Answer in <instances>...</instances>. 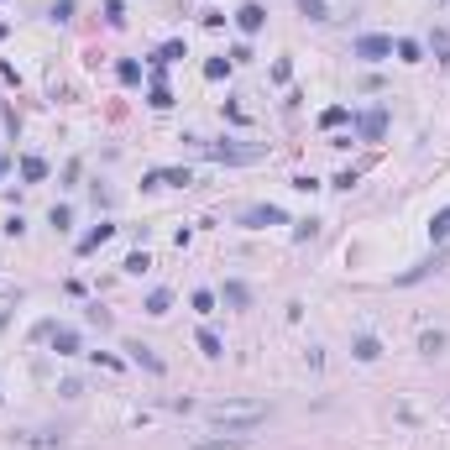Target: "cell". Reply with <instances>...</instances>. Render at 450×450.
<instances>
[{"instance_id": "obj_32", "label": "cell", "mask_w": 450, "mask_h": 450, "mask_svg": "<svg viewBox=\"0 0 450 450\" xmlns=\"http://www.w3.org/2000/svg\"><path fill=\"white\" fill-rule=\"evenodd\" d=\"M314 231H320V225H314V220H304V225H294V241H314Z\"/></svg>"}, {"instance_id": "obj_30", "label": "cell", "mask_w": 450, "mask_h": 450, "mask_svg": "<svg viewBox=\"0 0 450 450\" xmlns=\"http://www.w3.org/2000/svg\"><path fill=\"white\" fill-rule=\"evenodd\" d=\"M11 309H16V294H0V330L11 325Z\"/></svg>"}, {"instance_id": "obj_4", "label": "cell", "mask_w": 450, "mask_h": 450, "mask_svg": "<svg viewBox=\"0 0 450 450\" xmlns=\"http://www.w3.org/2000/svg\"><path fill=\"white\" fill-rule=\"evenodd\" d=\"M445 262H450V251H445V246H434V257L414 262V267H408V272H398V277H393V283H398V288H408V283H425V277H429V272H440Z\"/></svg>"}, {"instance_id": "obj_9", "label": "cell", "mask_w": 450, "mask_h": 450, "mask_svg": "<svg viewBox=\"0 0 450 450\" xmlns=\"http://www.w3.org/2000/svg\"><path fill=\"white\" fill-rule=\"evenodd\" d=\"M126 356L137 367H147V372H163V356H157L152 346H142V340H126Z\"/></svg>"}, {"instance_id": "obj_28", "label": "cell", "mask_w": 450, "mask_h": 450, "mask_svg": "<svg viewBox=\"0 0 450 450\" xmlns=\"http://www.w3.org/2000/svg\"><path fill=\"white\" fill-rule=\"evenodd\" d=\"M147 267H152V257H147V251H131V257H126V272H137V277H142Z\"/></svg>"}, {"instance_id": "obj_11", "label": "cell", "mask_w": 450, "mask_h": 450, "mask_svg": "<svg viewBox=\"0 0 450 450\" xmlns=\"http://www.w3.org/2000/svg\"><path fill=\"white\" fill-rule=\"evenodd\" d=\"M147 105H152V110H168V105H173V95H168V84H163V69H152V89H147Z\"/></svg>"}, {"instance_id": "obj_31", "label": "cell", "mask_w": 450, "mask_h": 450, "mask_svg": "<svg viewBox=\"0 0 450 450\" xmlns=\"http://www.w3.org/2000/svg\"><path fill=\"white\" fill-rule=\"evenodd\" d=\"M272 79H277V84H288V79H294V63L277 58V63H272Z\"/></svg>"}, {"instance_id": "obj_7", "label": "cell", "mask_w": 450, "mask_h": 450, "mask_svg": "<svg viewBox=\"0 0 450 450\" xmlns=\"http://www.w3.org/2000/svg\"><path fill=\"white\" fill-rule=\"evenodd\" d=\"M356 137H362V142H382V137H388V110H382V105H372V110L356 121Z\"/></svg>"}, {"instance_id": "obj_25", "label": "cell", "mask_w": 450, "mask_h": 450, "mask_svg": "<svg viewBox=\"0 0 450 450\" xmlns=\"http://www.w3.org/2000/svg\"><path fill=\"white\" fill-rule=\"evenodd\" d=\"M69 220H74V209H69V204H52V215H47L52 231H69Z\"/></svg>"}, {"instance_id": "obj_21", "label": "cell", "mask_w": 450, "mask_h": 450, "mask_svg": "<svg viewBox=\"0 0 450 450\" xmlns=\"http://www.w3.org/2000/svg\"><path fill=\"white\" fill-rule=\"evenodd\" d=\"M346 121H351V110H346V105H330V110L320 115V126H325V131H335V126H346Z\"/></svg>"}, {"instance_id": "obj_3", "label": "cell", "mask_w": 450, "mask_h": 450, "mask_svg": "<svg viewBox=\"0 0 450 450\" xmlns=\"http://www.w3.org/2000/svg\"><path fill=\"white\" fill-rule=\"evenodd\" d=\"M351 58H362V63H382V58H393V37H382V32L356 37V42H351Z\"/></svg>"}, {"instance_id": "obj_23", "label": "cell", "mask_w": 450, "mask_h": 450, "mask_svg": "<svg viewBox=\"0 0 450 450\" xmlns=\"http://www.w3.org/2000/svg\"><path fill=\"white\" fill-rule=\"evenodd\" d=\"M419 351H425V356H440L445 351V335H440V330H425V335H419Z\"/></svg>"}, {"instance_id": "obj_36", "label": "cell", "mask_w": 450, "mask_h": 450, "mask_svg": "<svg viewBox=\"0 0 450 450\" xmlns=\"http://www.w3.org/2000/svg\"><path fill=\"white\" fill-rule=\"evenodd\" d=\"M6 168H11V163H6V157H0V173H6Z\"/></svg>"}, {"instance_id": "obj_22", "label": "cell", "mask_w": 450, "mask_h": 450, "mask_svg": "<svg viewBox=\"0 0 450 450\" xmlns=\"http://www.w3.org/2000/svg\"><path fill=\"white\" fill-rule=\"evenodd\" d=\"M393 52H398L403 63H419V58H425V47H419L414 37H403V42H393Z\"/></svg>"}, {"instance_id": "obj_8", "label": "cell", "mask_w": 450, "mask_h": 450, "mask_svg": "<svg viewBox=\"0 0 450 450\" xmlns=\"http://www.w3.org/2000/svg\"><path fill=\"white\" fill-rule=\"evenodd\" d=\"M236 26H241V32H246V37H257V32H262V26H267V11H262V6H257V0H246V6H241V11H236Z\"/></svg>"}, {"instance_id": "obj_33", "label": "cell", "mask_w": 450, "mask_h": 450, "mask_svg": "<svg viewBox=\"0 0 450 450\" xmlns=\"http://www.w3.org/2000/svg\"><path fill=\"white\" fill-rule=\"evenodd\" d=\"M434 52H440V58L450 63V32H434Z\"/></svg>"}, {"instance_id": "obj_24", "label": "cell", "mask_w": 450, "mask_h": 450, "mask_svg": "<svg viewBox=\"0 0 450 450\" xmlns=\"http://www.w3.org/2000/svg\"><path fill=\"white\" fill-rule=\"evenodd\" d=\"M299 11L309 21H330V6H325V0H299Z\"/></svg>"}, {"instance_id": "obj_37", "label": "cell", "mask_w": 450, "mask_h": 450, "mask_svg": "<svg viewBox=\"0 0 450 450\" xmlns=\"http://www.w3.org/2000/svg\"><path fill=\"white\" fill-rule=\"evenodd\" d=\"M6 32H11V26H6V21H0V37H6Z\"/></svg>"}, {"instance_id": "obj_35", "label": "cell", "mask_w": 450, "mask_h": 450, "mask_svg": "<svg viewBox=\"0 0 450 450\" xmlns=\"http://www.w3.org/2000/svg\"><path fill=\"white\" fill-rule=\"evenodd\" d=\"M194 450H241V440H209V445H194Z\"/></svg>"}, {"instance_id": "obj_27", "label": "cell", "mask_w": 450, "mask_h": 450, "mask_svg": "<svg viewBox=\"0 0 450 450\" xmlns=\"http://www.w3.org/2000/svg\"><path fill=\"white\" fill-rule=\"evenodd\" d=\"M105 21H110V26H126V6H121V0H105Z\"/></svg>"}, {"instance_id": "obj_17", "label": "cell", "mask_w": 450, "mask_h": 450, "mask_svg": "<svg viewBox=\"0 0 450 450\" xmlns=\"http://www.w3.org/2000/svg\"><path fill=\"white\" fill-rule=\"evenodd\" d=\"M225 304H231V309H246V304H251V288L246 283H225V294H220Z\"/></svg>"}, {"instance_id": "obj_5", "label": "cell", "mask_w": 450, "mask_h": 450, "mask_svg": "<svg viewBox=\"0 0 450 450\" xmlns=\"http://www.w3.org/2000/svg\"><path fill=\"white\" fill-rule=\"evenodd\" d=\"M241 225H246V231H267V225H288V215L277 204H246L241 209Z\"/></svg>"}, {"instance_id": "obj_16", "label": "cell", "mask_w": 450, "mask_h": 450, "mask_svg": "<svg viewBox=\"0 0 450 450\" xmlns=\"http://www.w3.org/2000/svg\"><path fill=\"white\" fill-rule=\"evenodd\" d=\"M21 178L26 183H42L47 178V157H21Z\"/></svg>"}, {"instance_id": "obj_29", "label": "cell", "mask_w": 450, "mask_h": 450, "mask_svg": "<svg viewBox=\"0 0 450 450\" xmlns=\"http://www.w3.org/2000/svg\"><path fill=\"white\" fill-rule=\"evenodd\" d=\"M189 304H194V309H200V314H215V294H209V288H200V294H194Z\"/></svg>"}, {"instance_id": "obj_10", "label": "cell", "mask_w": 450, "mask_h": 450, "mask_svg": "<svg viewBox=\"0 0 450 450\" xmlns=\"http://www.w3.org/2000/svg\"><path fill=\"white\" fill-rule=\"evenodd\" d=\"M52 351L58 356H79V330H69V325H52Z\"/></svg>"}, {"instance_id": "obj_20", "label": "cell", "mask_w": 450, "mask_h": 450, "mask_svg": "<svg viewBox=\"0 0 450 450\" xmlns=\"http://www.w3.org/2000/svg\"><path fill=\"white\" fill-rule=\"evenodd\" d=\"M200 351H204V356H225V340H220V335H215L209 325L200 330Z\"/></svg>"}, {"instance_id": "obj_12", "label": "cell", "mask_w": 450, "mask_h": 450, "mask_svg": "<svg viewBox=\"0 0 450 450\" xmlns=\"http://www.w3.org/2000/svg\"><path fill=\"white\" fill-rule=\"evenodd\" d=\"M429 241H434V246H445V241H450V204L429 215Z\"/></svg>"}, {"instance_id": "obj_26", "label": "cell", "mask_w": 450, "mask_h": 450, "mask_svg": "<svg viewBox=\"0 0 450 450\" xmlns=\"http://www.w3.org/2000/svg\"><path fill=\"white\" fill-rule=\"evenodd\" d=\"M231 69H236L231 58H209V63H204V79H225V74H231Z\"/></svg>"}, {"instance_id": "obj_34", "label": "cell", "mask_w": 450, "mask_h": 450, "mask_svg": "<svg viewBox=\"0 0 450 450\" xmlns=\"http://www.w3.org/2000/svg\"><path fill=\"white\" fill-rule=\"evenodd\" d=\"M74 16V0H58V6H52V21H69Z\"/></svg>"}, {"instance_id": "obj_15", "label": "cell", "mask_w": 450, "mask_h": 450, "mask_svg": "<svg viewBox=\"0 0 450 450\" xmlns=\"http://www.w3.org/2000/svg\"><path fill=\"white\" fill-rule=\"evenodd\" d=\"M351 356H356V362H377V356H382V346H377V335H356V346H351Z\"/></svg>"}, {"instance_id": "obj_1", "label": "cell", "mask_w": 450, "mask_h": 450, "mask_svg": "<svg viewBox=\"0 0 450 450\" xmlns=\"http://www.w3.org/2000/svg\"><path fill=\"white\" fill-rule=\"evenodd\" d=\"M204 425L215 429H257L267 425V403H204Z\"/></svg>"}, {"instance_id": "obj_2", "label": "cell", "mask_w": 450, "mask_h": 450, "mask_svg": "<svg viewBox=\"0 0 450 450\" xmlns=\"http://www.w3.org/2000/svg\"><path fill=\"white\" fill-rule=\"evenodd\" d=\"M194 152L209 157V163H225V168H246V163H262V157H267L262 142H194Z\"/></svg>"}, {"instance_id": "obj_13", "label": "cell", "mask_w": 450, "mask_h": 450, "mask_svg": "<svg viewBox=\"0 0 450 450\" xmlns=\"http://www.w3.org/2000/svg\"><path fill=\"white\" fill-rule=\"evenodd\" d=\"M110 236H115V225H95V231H89V236H79V251H84V257H89V251H100L105 241H110Z\"/></svg>"}, {"instance_id": "obj_14", "label": "cell", "mask_w": 450, "mask_h": 450, "mask_svg": "<svg viewBox=\"0 0 450 450\" xmlns=\"http://www.w3.org/2000/svg\"><path fill=\"white\" fill-rule=\"evenodd\" d=\"M178 58H189V52H183V42H163L152 52V69H168V63H178Z\"/></svg>"}, {"instance_id": "obj_6", "label": "cell", "mask_w": 450, "mask_h": 450, "mask_svg": "<svg viewBox=\"0 0 450 450\" xmlns=\"http://www.w3.org/2000/svg\"><path fill=\"white\" fill-rule=\"evenodd\" d=\"M194 173L189 168H152L147 178H142V189H189Z\"/></svg>"}, {"instance_id": "obj_18", "label": "cell", "mask_w": 450, "mask_h": 450, "mask_svg": "<svg viewBox=\"0 0 450 450\" xmlns=\"http://www.w3.org/2000/svg\"><path fill=\"white\" fill-rule=\"evenodd\" d=\"M115 79H121V84H142V63L137 58H121V63H115Z\"/></svg>"}, {"instance_id": "obj_19", "label": "cell", "mask_w": 450, "mask_h": 450, "mask_svg": "<svg viewBox=\"0 0 450 450\" xmlns=\"http://www.w3.org/2000/svg\"><path fill=\"white\" fill-rule=\"evenodd\" d=\"M173 309V294H168V288H152L147 294V314H168Z\"/></svg>"}]
</instances>
